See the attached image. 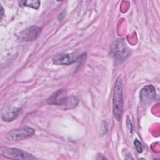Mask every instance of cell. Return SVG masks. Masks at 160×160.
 I'll use <instances>...</instances> for the list:
<instances>
[{"instance_id":"8fae6325","label":"cell","mask_w":160,"mask_h":160,"mask_svg":"<svg viewBox=\"0 0 160 160\" xmlns=\"http://www.w3.org/2000/svg\"><path fill=\"white\" fill-rule=\"evenodd\" d=\"M134 143V146H135V148H136L137 151L139 153H141L143 151V147H142V144L138 139H135Z\"/></svg>"},{"instance_id":"8992f818","label":"cell","mask_w":160,"mask_h":160,"mask_svg":"<svg viewBox=\"0 0 160 160\" xmlns=\"http://www.w3.org/2000/svg\"><path fill=\"white\" fill-rule=\"evenodd\" d=\"M34 130L29 126H22L9 131L6 136V138L9 141H19L32 136Z\"/></svg>"},{"instance_id":"277c9868","label":"cell","mask_w":160,"mask_h":160,"mask_svg":"<svg viewBox=\"0 0 160 160\" xmlns=\"http://www.w3.org/2000/svg\"><path fill=\"white\" fill-rule=\"evenodd\" d=\"M86 56V52L78 53L76 52L60 54L52 59V62L56 65H70L76 62L83 60Z\"/></svg>"},{"instance_id":"3957f363","label":"cell","mask_w":160,"mask_h":160,"mask_svg":"<svg viewBox=\"0 0 160 160\" xmlns=\"http://www.w3.org/2000/svg\"><path fill=\"white\" fill-rule=\"evenodd\" d=\"M110 54L112 56L116 64L124 61L130 54V50L122 39L116 40L111 46Z\"/></svg>"},{"instance_id":"6da1fadb","label":"cell","mask_w":160,"mask_h":160,"mask_svg":"<svg viewBox=\"0 0 160 160\" xmlns=\"http://www.w3.org/2000/svg\"><path fill=\"white\" fill-rule=\"evenodd\" d=\"M47 103L60 106L64 110H68L78 106L79 99L74 96H68L66 91L61 89L54 92L48 98Z\"/></svg>"},{"instance_id":"7a4b0ae2","label":"cell","mask_w":160,"mask_h":160,"mask_svg":"<svg viewBox=\"0 0 160 160\" xmlns=\"http://www.w3.org/2000/svg\"><path fill=\"white\" fill-rule=\"evenodd\" d=\"M123 109V94L122 84L120 78H118L114 88L113 92V114L115 119L119 121Z\"/></svg>"},{"instance_id":"ba28073f","label":"cell","mask_w":160,"mask_h":160,"mask_svg":"<svg viewBox=\"0 0 160 160\" xmlns=\"http://www.w3.org/2000/svg\"><path fill=\"white\" fill-rule=\"evenodd\" d=\"M156 97L155 88L152 85L144 86L139 93V98L142 104H146L153 101Z\"/></svg>"},{"instance_id":"7c38bea8","label":"cell","mask_w":160,"mask_h":160,"mask_svg":"<svg viewBox=\"0 0 160 160\" xmlns=\"http://www.w3.org/2000/svg\"><path fill=\"white\" fill-rule=\"evenodd\" d=\"M4 10H3V8L2 6H1V19H2L3 16H4Z\"/></svg>"},{"instance_id":"9c48e42d","label":"cell","mask_w":160,"mask_h":160,"mask_svg":"<svg viewBox=\"0 0 160 160\" xmlns=\"http://www.w3.org/2000/svg\"><path fill=\"white\" fill-rule=\"evenodd\" d=\"M21 111V108L13 107L4 112L1 115V119L4 121H12L19 116Z\"/></svg>"},{"instance_id":"52a82bcc","label":"cell","mask_w":160,"mask_h":160,"mask_svg":"<svg viewBox=\"0 0 160 160\" xmlns=\"http://www.w3.org/2000/svg\"><path fill=\"white\" fill-rule=\"evenodd\" d=\"M41 29L36 26H30L22 31L18 36V40L22 41H32L38 38Z\"/></svg>"},{"instance_id":"5b68a950","label":"cell","mask_w":160,"mask_h":160,"mask_svg":"<svg viewBox=\"0 0 160 160\" xmlns=\"http://www.w3.org/2000/svg\"><path fill=\"white\" fill-rule=\"evenodd\" d=\"M0 154L3 157L9 159H36L32 154L25 152L22 150L1 146L0 148Z\"/></svg>"},{"instance_id":"30bf717a","label":"cell","mask_w":160,"mask_h":160,"mask_svg":"<svg viewBox=\"0 0 160 160\" xmlns=\"http://www.w3.org/2000/svg\"><path fill=\"white\" fill-rule=\"evenodd\" d=\"M19 6H28V7H31L34 9H38L41 2L37 0H34V1H19Z\"/></svg>"}]
</instances>
